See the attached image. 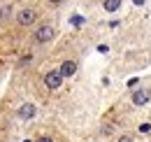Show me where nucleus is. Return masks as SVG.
Instances as JSON below:
<instances>
[{
    "label": "nucleus",
    "mask_w": 151,
    "mask_h": 142,
    "mask_svg": "<svg viewBox=\"0 0 151 142\" xmlns=\"http://www.w3.org/2000/svg\"><path fill=\"white\" fill-rule=\"evenodd\" d=\"M56 37V28L51 26V23H42L37 30L33 33V42L35 44H47V42H51Z\"/></svg>",
    "instance_id": "nucleus-1"
},
{
    "label": "nucleus",
    "mask_w": 151,
    "mask_h": 142,
    "mask_svg": "<svg viewBox=\"0 0 151 142\" xmlns=\"http://www.w3.org/2000/svg\"><path fill=\"white\" fill-rule=\"evenodd\" d=\"M14 19H17V26H19V28H30V26H35V21H37V12H35L33 7H26V9H21Z\"/></svg>",
    "instance_id": "nucleus-2"
},
{
    "label": "nucleus",
    "mask_w": 151,
    "mask_h": 142,
    "mask_svg": "<svg viewBox=\"0 0 151 142\" xmlns=\"http://www.w3.org/2000/svg\"><path fill=\"white\" fill-rule=\"evenodd\" d=\"M42 82H44V86H47V89L56 91V89H60V84H63V75H60L58 70H49V72H44Z\"/></svg>",
    "instance_id": "nucleus-3"
},
{
    "label": "nucleus",
    "mask_w": 151,
    "mask_h": 142,
    "mask_svg": "<svg viewBox=\"0 0 151 142\" xmlns=\"http://www.w3.org/2000/svg\"><path fill=\"white\" fill-rule=\"evenodd\" d=\"M151 98V91L149 89H137L135 93H132V103L135 105H147Z\"/></svg>",
    "instance_id": "nucleus-4"
},
{
    "label": "nucleus",
    "mask_w": 151,
    "mask_h": 142,
    "mask_svg": "<svg viewBox=\"0 0 151 142\" xmlns=\"http://www.w3.org/2000/svg\"><path fill=\"white\" fill-rule=\"evenodd\" d=\"M35 114H37V107L33 105V103H26V105L19 107V117L21 119H33Z\"/></svg>",
    "instance_id": "nucleus-5"
},
{
    "label": "nucleus",
    "mask_w": 151,
    "mask_h": 142,
    "mask_svg": "<svg viewBox=\"0 0 151 142\" xmlns=\"http://www.w3.org/2000/svg\"><path fill=\"white\" fill-rule=\"evenodd\" d=\"M58 72H60L63 77H72V75L77 72V63H75V61H65V63L58 68Z\"/></svg>",
    "instance_id": "nucleus-6"
},
{
    "label": "nucleus",
    "mask_w": 151,
    "mask_h": 142,
    "mask_svg": "<svg viewBox=\"0 0 151 142\" xmlns=\"http://www.w3.org/2000/svg\"><path fill=\"white\" fill-rule=\"evenodd\" d=\"M9 19H14V7L7 2V5H2V7H0V21L5 23V21H9Z\"/></svg>",
    "instance_id": "nucleus-7"
},
{
    "label": "nucleus",
    "mask_w": 151,
    "mask_h": 142,
    "mask_svg": "<svg viewBox=\"0 0 151 142\" xmlns=\"http://www.w3.org/2000/svg\"><path fill=\"white\" fill-rule=\"evenodd\" d=\"M102 7H105L107 12H116V9L121 7V0H105V2H102Z\"/></svg>",
    "instance_id": "nucleus-8"
},
{
    "label": "nucleus",
    "mask_w": 151,
    "mask_h": 142,
    "mask_svg": "<svg viewBox=\"0 0 151 142\" xmlns=\"http://www.w3.org/2000/svg\"><path fill=\"white\" fill-rule=\"evenodd\" d=\"M139 133H151V126L149 124H142V126H139Z\"/></svg>",
    "instance_id": "nucleus-9"
},
{
    "label": "nucleus",
    "mask_w": 151,
    "mask_h": 142,
    "mask_svg": "<svg viewBox=\"0 0 151 142\" xmlns=\"http://www.w3.org/2000/svg\"><path fill=\"white\" fill-rule=\"evenodd\" d=\"M47 2H49V5H51V7H58V5H63V2H65V0H47Z\"/></svg>",
    "instance_id": "nucleus-10"
},
{
    "label": "nucleus",
    "mask_w": 151,
    "mask_h": 142,
    "mask_svg": "<svg viewBox=\"0 0 151 142\" xmlns=\"http://www.w3.org/2000/svg\"><path fill=\"white\" fill-rule=\"evenodd\" d=\"M116 142H132V138H130V135H121Z\"/></svg>",
    "instance_id": "nucleus-11"
},
{
    "label": "nucleus",
    "mask_w": 151,
    "mask_h": 142,
    "mask_svg": "<svg viewBox=\"0 0 151 142\" xmlns=\"http://www.w3.org/2000/svg\"><path fill=\"white\" fill-rule=\"evenodd\" d=\"M37 142H51V140H49V138H40Z\"/></svg>",
    "instance_id": "nucleus-12"
}]
</instances>
